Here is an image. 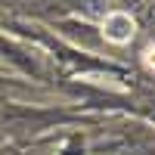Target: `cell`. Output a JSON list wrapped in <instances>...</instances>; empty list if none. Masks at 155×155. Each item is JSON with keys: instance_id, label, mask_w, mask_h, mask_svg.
<instances>
[{"instance_id": "2", "label": "cell", "mask_w": 155, "mask_h": 155, "mask_svg": "<svg viewBox=\"0 0 155 155\" xmlns=\"http://www.w3.org/2000/svg\"><path fill=\"white\" fill-rule=\"evenodd\" d=\"M143 65H146V68H155V47H146V53H143Z\"/></svg>"}, {"instance_id": "1", "label": "cell", "mask_w": 155, "mask_h": 155, "mask_svg": "<svg viewBox=\"0 0 155 155\" xmlns=\"http://www.w3.org/2000/svg\"><path fill=\"white\" fill-rule=\"evenodd\" d=\"M134 34H137V22L127 12H109L102 22V37L109 44H130Z\"/></svg>"}]
</instances>
